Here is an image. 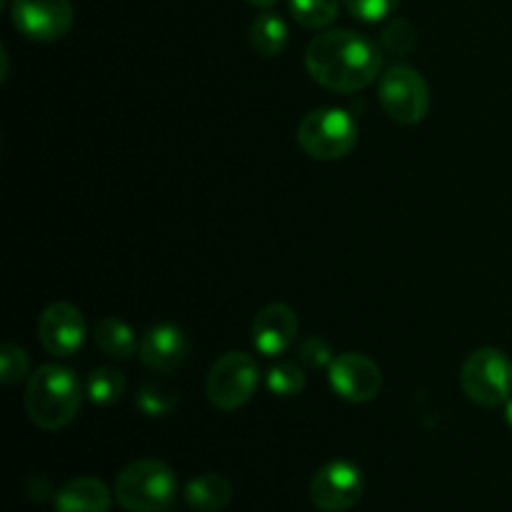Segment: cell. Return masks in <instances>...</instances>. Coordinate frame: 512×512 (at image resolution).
I'll return each instance as SVG.
<instances>
[{"label":"cell","mask_w":512,"mask_h":512,"mask_svg":"<svg viewBox=\"0 0 512 512\" xmlns=\"http://www.w3.org/2000/svg\"><path fill=\"white\" fill-rule=\"evenodd\" d=\"M178 495V478L163 460L143 458L120 470L115 500L128 512H163Z\"/></svg>","instance_id":"obj_3"},{"label":"cell","mask_w":512,"mask_h":512,"mask_svg":"<svg viewBox=\"0 0 512 512\" xmlns=\"http://www.w3.org/2000/svg\"><path fill=\"white\" fill-rule=\"evenodd\" d=\"M83 403V390L70 368L43 365L28 378L25 388V410L30 420L43 430H63L78 415Z\"/></svg>","instance_id":"obj_2"},{"label":"cell","mask_w":512,"mask_h":512,"mask_svg":"<svg viewBox=\"0 0 512 512\" xmlns=\"http://www.w3.org/2000/svg\"><path fill=\"white\" fill-rule=\"evenodd\" d=\"M85 318L73 303H53L40 313L38 338L40 345L53 358H73L85 345Z\"/></svg>","instance_id":"obj_11"},{"label":"cell","mask_w":512,"mask_h":512,"mask_svg":"<svg viewBox=\"0 0 512 512\" xmlns=\"http://www.w3.org/2000/svg\"><path fill=\"white\" fill-rule=\"evenodd\" d=\"M383 65L380 48L355 30H325L305 48V68L333 93H358L375 83Z\"/></svg>","instance_id":"obj_1"},{"label":"cell","mask_w":512,"mask_h":512,"mask_svg":"<svg viewBox=\"0 0 512 512\" xmlns=\"http://www.w3.org/2000/svg\"><path fill=\"white\" fill-rule=\"evenodd\" d=\"M330 385L348 403H370L383 390V373L375 360L363 353H343L330 363Z\"/></svg>","instance_id":"obj_10"},{"label":"cell","mask_w":512,"mask_h":512,"mask_svg":"<svg viewBox=\"0 0 512 512\" xmlns=\"http://www.w3.org/2000/svg\"><path fill=\"white\" fill-rule=\"evenodd\" d=\"M400 0H345V8L350 10L355 20L363 23H383L385 18L395 13Z\"/></svg>","instance_id":"obj_23"},{"label":"cell","mask_w":512,"mask_h":512,"mask_svg":"<svg viewBox=\"0 0 512 512\" xmlns=\"http://www.w3.org/2000/svg\"><path fill=\"white\" fill-rule=\"evenodd\" d=\"M298 333V313L285 303L265 305L253 320L255 350L263 353L265 358H278V355H283L298 340Z\"/></svg>","instance_id":"obj_12"},{"label":"cell","mask_w":512,"mask_h":512,"mask_svg":"<svg viewBox=\"0 0 512 512\" xmlns=\"http://www.w3.org/2000/svg\"><path fill=\"white\" fill-rule=\"evenodd\" d=\"M178 405L175 393H168L160 385H145L138 395V408L143 410L148 418H165V415L173 413V408Z\"/></svg>","instance_id":"obj_22"},{"label":"cell","mask_w":512,"mask_h":512,"mask_svg":"<svg viewBox=\"0 0 512 512\" xmlns=\"http://www.w3.org/2000/svg\"><path fill=\"white\" fill-rule=\"evenodd\" d=\"M505 423H508L512 428V398L508 400V403H505Z\"/></svg>","instance_id":"obj_26"},{"label":"cell","mask_w":512,"mask_h":512,"mask_svg":"<svg viewBox=\"0 0 512 512\" xmlns=\"http://www.w3.org/2000/svg\"><path fill=\"white\" fill-rule=\"evenodd\" d=\"M305 385H308V378H305V370L300 365L285 360V363H278L270 368L268 388L278 398H298L305 390Z\"/></svg>","instance_id":"obj_20"},{"label":"cell","mask_w":512,"mask_h":512,"mask_svg":"<svg viewBox=\"0 0 512 512\" xmlns=\"http://www.w3.org/2000/svg\"><path fill=\"white\" fill-rule=\"evenodd\" d=\"M250 5H255V8H273L275 3H278V0H248Z\"/></svg>","instance_id":"obj_25"},{"label":"cell","mask_w":512,"mask_h":512,"mask_svg":"<svg viewBox=\"0 0 512 512\" xmlns=\"http://www.w3.org/2000/svg\"><path fill=\"white\" fill-rule=\"evenodd\" d=\"M460 388L483 408H500L512 398V360L498 348H478L465 358Z\"/></svg>","instance_id":"obj_5"},{"label":"cell","mask_w":512,"mask_h":512,"mask_svg":"<svg viewBox=\"0 0 512 512\" xmlns=\"http://www.w3.org/2000/svg\"><path fill=\"white\" fill-rule=\"evenodd\" d=\"M300 360L310 368H330L333 363V350L323 338H308L300 345Z\"/></svg>","instance_id":"obj_24"},{"label":"cell","mask_w":512,"mask_h":512,"mask_svg":"<svg viewBox=\"0 0 512 512\" xmlns=\"http://www.w3.org/2000/svg\"><path fill=\"white\" fill-rule=\"evenodd\" d=\"M260 385V368L253 355L225 353L215 360L205 380V395L218 410H238L255 395Z\"/></svg>","instance_id":"obj_6"},{"label":"cell","mask_w":512,"mask_h":512,"mask_svg":"<svg viewBox=\"0 0 512 512\" xmlns=\"http://www.w3.org/2000/svg\"><path fill=\"white\" fill-rule=\"evenodd\" d=\"M358 123L343 108H318L298 125V145L315 160H340L358 145Z\"/></svg>","instance_id":"obj_4"},{"label":"cell","mask_w":512,"mask_h":512,"mask_svg":"<svg viewBox=\"0 0 512 512\" xmlns=\"http://www.w3.org/2000/svg\"><path fill=\"white\" fill-rule=\"evenodd\" d=\"M125 393V378L118 368L110 365H100L85 380V395L93 400L95 405H113L123 398Z\"/></svg>","instance_id":"obj_18"},{"label":"cell","mask_w":512,"mask_h":512,"mask_svg":"<svg viewBox=\"0 0 512 512\" xmlns=\"http://www.w3.org/2000/svg\"><path fill=\"white\" fill-rule=\"evenodd\" d=\"M378 100L390 120L400 125H418L428 118L430 88L415 68L393 65L380 78Z\"/></svg>","instance_id":"obj_7"},{"label":"cell","mask_w":512,"mask_h":512,"mask_svg":"<svg viewBox=\"0 0 512 512\" xmlns=\"http://www.w3.org/2000/svg\"><path fill=\"white\" fill-rule=\"evenodd\" d=\"M233 488L223 475L205 473L185 485V503L198 512H220L230 505Z\"/></svg>","instance_id":"obj_15"},{"label":"cell","mask_w":512,"mask_h":512,"mask_svg":"<svg viewBox=\"0 0 512 512\" xmlns=\"http://www.w3.org/2000/svg\"><path fill=\"white\" fill-rule=\"evenodd\" d=\"M188 358V338L178 325H153L140 340V360L155 373H173Z\"/></svg>","instance_id":"obj_13"},{"label":"cell","mask_w":512,"mask_h":512,"mask_svg":"<svg viewBox=\"0 0 512 512\" xmlns=\"http://www.w3.org/2000/svg\"><path fill=\"white\" fill-rule=\"evenodd\" d=\"M250 45L263 58H275L288 45V25L280 15L263 13L250 25Z\"/></svg>","instance_id":"obj_17"},{"label":"cell","mask_w":512,"mask_h":512,"mask_svg":"<svg viewBox=\"0 0 512 512\" xmlns=\"http://www.w3.org/2000/svg\"><path fill=\"white\" fill-rule=\"evenodd\" d=\"M113 495L98 478L68 480L55 495V512H110Z\"/></svg>","instance_id":"obj_14"},{"label":"cell","mask_w":512,"mask_h":512,"mask_svg":"<svg viewBox=\"0 0 512 512\" xmlns=\"http://www.w3.org/2000/svg\"><path fill=\"white\" fill-rule=\"evenodd\" d=\"M95 345L113 360H130L140 350L133 328L120 318H103L95 325Z\"/></svg>","instance_id":"obj_16"},{"label":"cell","mask_w":512,"mask_h":512,"mask_svg":"<svg viewBox=\"0 0 512 512\" xmlns=\"http://www.w3.org/2000/svg\"><path fill=\"white\" fill-rule=\"evenodd\" d=\"M30 355L20 345L5 343L0 348V380L5 385H18L28 378Z\"/></svg>","instance_id":"obj_21"},{"label":"cell","mask_w":512,"mask_h":512,"mask_svg":"<svg viewBox=\"0 0 512 512\" xmlns=\"http://www.w3.org/2000/svg\"><path fill=\"white\" fill-rule=\"evenodd\" d=\"M290 13L303 28H328L338 18L340 0H290Z\"/></svg>","instance_id":"obj_19"},{"label":"cell","mask_w":512,"mask_h":512,"mask_svg":"<svg viewBox=\"0 0 512 512\" xmlns=\"http://www.w3.org/2000/svg\"><path fill=\"white\" fill-rule=\"evenodd\" d=\"M10 18L20 35L35 43H53L73 28L75 10L70 0H13Z\"/></svg>","instance_id":"obj_9"},{"label":"cell","mask_w":512,"mask_h":512,"mask_svg":"<svg viewBox=\"0 0 512 512\" xmlns=\"http://www.w3.org/2000/svg\"><path fill=\"white\" fill-rule=\"evenodd\" d=\"M365 478L363 470L350 460H330L310 483V500L323 512H345L358 505L363 498Z\"/></svg>","instance_id":"obj_8"}]
</instances>
